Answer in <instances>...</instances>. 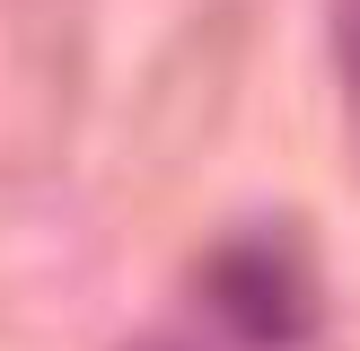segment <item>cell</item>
<instances>
[{
	"label": "cell",
	"mask_w": 360,
	"mask_h": 351,
	"mask_svg": "<svg viewBox=\"0 0 360 351\" xmlns=\"http://www.w3.org/2000/svg\"><path fill=\"white\" fill-rule=\"evenodd\" d=\"M211 307L246 333V343H281V333L308 325V298H299V263L273 246H229L211 263Z\"/></svg>",
	"instance_id": "6da1fadb"
},
{
	"label": "cell",
	"mask_w": 360,
	"mask_h": 351,
	"mask_svg": "<svg viewBox=\"0 0 360 351\" xmlns=\"http://www.w3.org/2000/svg\"><path fill=\"white\" fill-rule=\"evenodd\" d=\"M334 70H343V97L360 123V0H334Z\"/></svg>",
	"instance_id": "7a4b0ae2"
}]
</instances>
